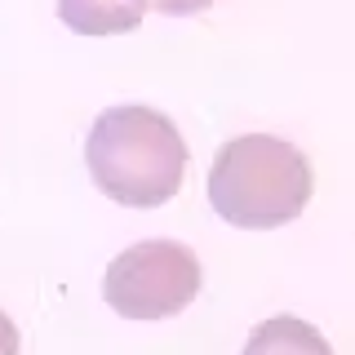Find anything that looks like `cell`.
<instances>
[{"label":"cell","instance_id":"obj_4","mask_svg":"<svg viewBox=\"0 0 355 355\" xmlns=\"http://www.w3.org/2000/svg\"><path fill=\"white\" fill-rule=\"evenodd\" d=\"M151 0H58V18L76 36H120L147 18Z\"/></svg>","mask_w":355,"mask_h":355},{"label":"cell","instance_id":"obj_2","mask_svg":"<svg viewBox=\"0 0 355 355\" xmlns=\"http://www.w3.org/2000/svg\"><path fill=\"white\" fill-rule=\"evenodd\" d=\"M311 160L275 133H244L218 151L209 169V205L240 231H275L311 200Z\"/></svg>","mask_w":355,"mask_h":355},{"label":"cell","instance_id":"obj_5","mask_svg":"<svg viewBox=\"0 0 355 355\" xmlns=\"http://www.w3.org/2000/svg\"><path fill=\"white\" fill-rule=\"evenodd\" d=\"M244 355H333L329 338L297 315H275L253 329Z\"/></svg>","mask_w":355,"mask_h":355},{"label":"cell","instance_id":"obj_3","mask_svg":"<svg viewBox=\"0 0 355 355\" xmlns=\"http://www.w3.org/2000/svg\"><path fill=\"white\" fill-rule=\"evenodd\" d=\"M200 293V258L178 240H142L103 275V297L125 320H169Z\"/></svg>","mask_w":355,"mask_h":355},{"label":"cell","instance_id":"obj_6","mask_svg":"<svg viewBox=\"0 0 355 355\" xmlns=\"http://www.w3.org/2000/svg\"><path fill=\"white\" fill-rule=\"evenodd\" d=\"M214 0H151V9H160V14L169 18H187V14H200V9H209Z\"/></svg>","mask_w":355,"mask_h":355},{"label":"cell","instance_id":"obj_1","mask_svg":"<svg viewBox=\"0 0 355 355\" xmlns=\"http://www.w3.org/2000/svg\"><path fill=\"white\" fill-rule=\"evenodd\" d=\"M94 187L125 209H155L182 191L187 142L178 125L155 107H107L85 142Z\"/></svg>","mask_w":355,"mask_h":355},{"label":"cell","instance_id":"obj_7","mask_svg":"<svg viewBox=\"0 0 355 355\" xmlns=\"http://www.w3.org/2000/svg\"><path fill=\"white\" fill-rule=\"evenodd\" d=\"M0 355H18V329L5 311H0Z\"/></svg>","mask_w":355,"mask_h":355}]
</instances>
